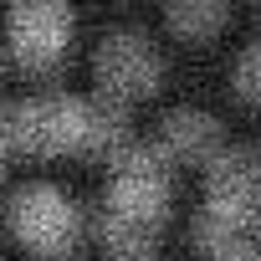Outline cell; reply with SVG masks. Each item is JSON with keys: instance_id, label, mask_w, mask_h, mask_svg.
I'll return each instance as SVG.
<instances>
[{"instance_id": "obj_7", "label": "cell", "mask_w": 261, "mask_h": 261, "mask_svg": "<svg viewBox=\"0 0 261 261\" xmlns=\"http://www.w3.org/2000/svg\"><path fill=\"white\" fill-rule=\"evenodd\" d=\"M215 139H220V128H215L205 113H174V118L164 123L159 154H164V159H205V154H215Z\"/></svg>"}, {"instance_id": "obj_9", "label": "cell", "mask_w": 261, "mask_h": 261, "mask_svg": "<svg viewBox=\"0 0 261 261\" xmlns=\"http://www.w3.org/2000/svg\"><path fill=\"white\" fill-rule=\"evenodd\" d=\"M236 87H241V97L261 102V41H251V46L241 51V62H236Z\"/></svg>"}, {"instance_id": "obj_5", "label": "cell", "mask_w": 261, "mask_h": 261, "mask_svg": "<svg viewBox=\"0 0 261 261\" xmlns=\"http://www.w3.org/2000/svg\"><path fill=\"white\" fill-rule=\"evenodd\" d=\"M11 230L26 246H36V251H62L77 236V205L62 190H46V185L41 190H26L11 205Z\"/></svg>"}, {"instance_id": "obj_1", "label": "cell", "mask_w": 261, "mask_h": 261, "mask_svg": "<svg viewBox=\"0 0 261 261\" xmlns=\"http://www.w3.org/2000/svg\"><path fill=\"white\" fill-rule=\"evenodd\" d=\"M256 220H261V164H256V154H246V149L215 154L210 190H205V205L195 215V241L220 261V256L251 246Z\"/></svg>"}, {"instance_id": "obj_8", "label": "cell", "mask_w": 261, "mask_h": 261, "mask_svg": "<svg viewBox=\"0 0 261 261\" xmlns=\"http://www.w3.org/2000/svg\"><path fill=\"white\" fill-rule=\"evenodd\" d=\"M225 21H230V11H225V6H174V11H169V26H174L179 36H190V41H200V36L220 31Z\"/></svg>"}, {"instance_id": "obj_2", "label": "cell", "mask_w": 261, "mask_h": 261, "mask_svg": "<svg viewBox=\"0 0 261 261\" xmlns=\"http://www.w3.org/2000/svg\"><path fill=\"white\" fill-rule=\"evenodd\" d=\"M11 128H16V149H41V154H62V149H108L118 139V113L87 97H31L21 108H11Z\"/></svg>"}, {"instance_id": "obj_6", "label": "cell", "mask_w": 261, "mask_h": 261, "mask_svg": "<svg viewBox=\"0 0 261 261\" xmlns=\"http://www.w3.org/2000/svg\"><path fill=\"white\" fill-rule=\"evenodd\" d=\"M72 41V11L67 6H26L11 16V46L21 62H51Z\"/></svg>"}, {"instance_id": "obj_3", "label": "cell", "mask_w": 261, "mask_h": 261, "mask_svg": "<svg viewBox=\"0 0 261 261\" xmlns=\"http://www.w3.org/2000/svg\"><path fill=\"white\" fill-rule=\"evenodd\" d=\"M164 200H169V164L159 149H139L128 154L113 174V190H108V246L113 251H139L159 215H164Z\"/></svg>"}, {"instance_id": "obj_4", "label": "cell", "mask_w": 261, "mask_h": 261, "mask_svg": "<svg viewBox=\"0 0 261 261\" xmlns=\"http://www.w3.org/2000/svg\"><path fill=\"white\" fill-rule=\"evenodd\" d=\"M97 82L113 102H128V97H144L154 82H159V57L154 46L139 36V31H113L97 51Z\"/></svg>"}]
</instances>
